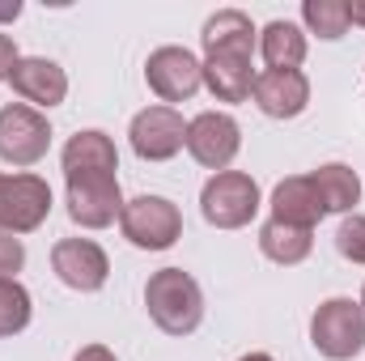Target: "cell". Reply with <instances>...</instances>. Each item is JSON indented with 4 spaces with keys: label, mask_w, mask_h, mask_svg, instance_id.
Wrapping results in <instances>:
<instances>
[{
    "label": "cell",
    "mask_w": 365,
    "mask_h": 361,
    "mask_svg": "<svg viewBox=\"0 0 365 361\" xmlns=\"http://www.w3.org/2000/svg\"><path fill=\"white\" fill-rule=\"evenodd\" d=\"M145 306H149V319L166 336H191L204 319V293L195 276H187L182 268L153 272L145 285Z\"/></svg>",
    "instance_id": "cell-1"
},
{
    "label": "cell",
    "mask_w": 365,
    "mask_h": 361,
    "mask_svg": "<svg viewBox=\"0 0 365 361\" xmlns=\"http://www.w3.org/2000/svg\"><path fill=\"white\" fill-rule=\"evenodd\" d=\"M310 345L327 361H353L365 349V310L353 298H331L310 319Z\"/></svg>",
    "instance_id": "cell-2"
},
{
    "label": "cell",
    "mask_w": 365,
    "mask_h": 361,
    "mask_svg": "<svg viewBox=\"0 0 365 361\" xmlns=\"http://www.w3.org/2000/svg\"><path fill=\"white\" fill-rule=\"evenodd\" d=\"M119 230L140 251H166V247L179 243L182 213H179V204H170L166 195H136V200L123 204Z\"/></svg>",
    "instance_id": "cell-3"
},
{
    "label": "cell",
    "mask_w": 365,
    "mask_h": 361,
    "mask_svg": "<svg viewBox=\"0 0 365 361\" xmlns=\"http://www.w3.org/2000/svg\"><path fill=\"white\" fill-rule=\"evenodd\" d=\"M200 213L217 230H242L259 213V183L242 171H221L204 183L200 191Z\"/></svg>",
    "instance_id": "cell-4"
},
{
    "label": "cell",
    "mask_w": 365,
    "mask_h": 361,
    "mask_svg": "<svg viewBox=\"0 0 365 361\" xmlns=\"http://www.w3.org/2000/svg\"><path fill=\"white\" fill-rule=\"evenodd\" d=\"M51 149V123L43 111L26 106V102H9L0 106V158L9 166H34L43 162Z\"/></svg>",
    "instance_id": "cell-5"
},
{
    "label": "cell",
    "mask_w": 365,
    "mask_h": 361,
    "mask_svg": "<svg viewBox=\"0 0 365 361\" xmlns=\"http://www.w3.org/2000/svg\"><path fill=\"white\" fill-rule=\"evenodd\" d=\"M51 213V187L38 175H0V230L34 234Z\"/></svg>",
    "instance_id": "cell-6"
},
{
    "label": "cell",
    "mask_w": 365,
    "mask_h": 361,
    "mask_svg": "<svg viewBox=\"0 0 365 361\" xmlns=\"http://www.w3.org/2000/svg\"><path fill=\"white\" fill-rule=\"evenodd\" d=\"M238 145H242V128L225 111H204V115H195L187 123V153L204 171H217L221 175L238 158Z\"/></svg>",
    "instance_id": "cell-7"
},
{
    "label": "cell",
    "mask_w": 365,
    "mask_h": 361,
    "mask_svg": "<svg viewBox=\"0 0 365 361\" xmlns=\"http://www.w3.org/2000/svg\"><path fill=\"white\" fill-rule=\"evenodd\" d=\"M123 213L115 175H73L68 179V217L81 230H106Z\"/></svg>",
    "instance_id": "cell-8"
},
{
    "label": "cell",
    "mask_w": 365,
    "mask_h": 361,
    "mask_svg": "<svg viewBox=\"0 0 365 361\" xmlns=\"http://www.w3.org/2000/svg\"><path fill=\"white\" fill-rule=\"evenodd\" d=\"M132 149L140 162H170L187 145V123L175 106H145L132 119Z\"/></svg>",
    "instance_id": "cell-9"
},
{
    "label": "cell",
    "mask_w": 365,
    "mask_h": 361,
    "mask_svg": "<svg viewBox=\"0 0 365 361\" xmlns=\"http://www.w3.org/2000/svg\"><path fill=\"white\" fill-rule=\"evenodd\" d=\"M145 81L162 102H187L204 86V64L187 47H158L145 64Z\"/></svg>",
    "instance_id": "cell-10"
},
{
    "label": "cell",
    "mask_w": 365,
    "mask_h": 361,
    "mask_svg": "<svg viewBox=\"0 0 365 361\" xmlns=\"http://www.w3.org/2000/svg\"><path fill=\"white\" fill-rule=\"evenodd\" d=\"M51 268L56 276L77 289V293H98L110 276V260L93 238H60L51 247Z\"/></svg>",
    "instance_id": "cell-11"
},
{
    "label": "cell",
    "mask_w": 365,
    "mask_h": 361,
    "mask_svg": "<svg viewBox=\"0 0 365 361\" xmlns=\"http://www.w3.org/2000/svg\"><path fill=\"white\" fill-rule=\"evenodd\" d=\"M251 98L268 119H297L310 102V81L297 68H264L255 77Z\"/></svg>",
    "instance_id": "cell-12"
},
{
    "label": "cell",
    "mask_w": 365,
    "mask_h": 361,
    "mask_svg": "<svg viewBox=\"0 0 365 361\" xmlns=\"http://www.w3.org/2000/svg\"><path fill=\"white\" fill-rule=\"evenodd\" d=\"M9 86H13L17 98L34 102V111H38V106L47 111V106H60V102H64V93H68V77H64V68H60L56 60L26 56V60H17Z\"/></svg>",
    "instance_id": "cell-13"
},
{
    "label": "cell",
    "mask_w": 365,
    "mask_h": 361,
    "mask_svg": "<svg viewBox=\"0 0 365 361\" xmlns=\"http://www.w3.org/2000/svg\"><path fill=\"white\" fill-rule=\"evenodd\" d=\"M204 86L217 102H247L255 90L251 51H208L204 56Z\"/></svg>",
    "instance_id": "cell-14"
},
{
    "label": "cell",
    "mask_w": 365,
    "mask_h": 361,
    "mask_svg": "<svg viewBox=\"0 0 365 361\" xmlns=\"http://www.w3.org/2000/svg\"><path fill=\"white\" fill-rule=\"evenodd\" d=\"M323 200H319V187L310 175H293V179H280L272 191V221L284 225H297V230H314L323 221Z\"/></svg>",
    "instance_id": "cell-15"
},
{
    "label": "cell",
    "mask_w": 365,
    "mask_h": 361,
    "mask_svg": "<svg viewBox=\"0 0 365 361\" xmlns=\"http://www.w3.org/2000/svg\"><path fill=\"white\" fill-rule=\"evenodd\" d=\"M119 171V153H115V141L106 132H77L68 145H64V175H115Z\"/></svg>",
    "instance_id": "cell-16"
},
{
    "label": "cell",
    "mask_w": 365,
    "mask_h": 361,
    "mask_svg": "<svg viewBox=\"0 0 365 361\" xmlns=\"http://www.w3.org/2000/svg\"><path fill=\"white\" fill-rule=\"evenodd\" d=\"M204 56L208 51H251L255 56V26L242 9H221L204 21Z\"/></svg>",
    "instance_id": "cell-17"
},
{
    "label": "cell",
    "mask_w": 365,
    "mask_h": 361,
    "mask_svg": "<svg viewBox=\"0 0 365 361\" xmlns=\"http://www.w3.org/2000/svg\"><path fill=\"white\" fill-rule=\"evenodd\" d=\"M310 179L319 187V200H323L327 213H353V204L361 200V179L344 162H327V166L310 171Z\"/></svg>",
    "instance_id": "cell-18"
},
{
    "label": "cell",
    "mask_w": 365,
    "mask_h": 361,
    "mask_svg": "<svg viewBox=\"0 0 365 361\" xmlns=\"http://www.w3.org/2000/svg\"><path fill=\"white\" fill-rule=\"evenodd\" d=\"M310 247H314V230H297V225H284V221H268L259 230V251L280 268L302 264L310 255Z\"/></svg>",
    "instance_id": "cell-19"
},
{
    "label": "cell",
    "mask_w": 365,
    "mask_h": 361,
    "mask_svg": "<svg viewBox=\"0 0 365 361\" xmlns=\"http://www.w3.org/2000/svg\"><path fill=\"white\" fill-rule=\"evenodd\" d=\"M259 51L268 68H297L306 60V34L293 21H268L259 34Z\"/></svg>",
    "instance_id": "cell-20"
},
{
    "label": "cell",
    "mask_w": 365,
    "mask_h": 361,
    "mask_svg": "<svg viewBox=\"0 0 365 361\" xmlns=\"http://www.w3.org/2000/svg\"><path fill=\"white\" fill-rule=\"evenodd\" d=\"M302 21L310 26V34H319V39H327V43L344 39L349 26H353L344 0H306V4H302Z\"/></svg>",
    "instance_id": "cell-21"
},
{
    "label": "cell",
    "mask_w": 365,
    "mask_h": 361,
    "mask_svg": "<svg viewBox=\"0 0 365 361\" xmlns=\"http://www.w3.org/2000/svg\"><path fill=\"white\" fill-rule=\"evenodd\" d=\"M26 323H30V293H26V285L17 276L0 280V336H17Z\"/></svg>",
    "instance_id": "cell-22"
},
{
    "label": "cell",
    "mask_w": 365,
    "mask_h": 361,
    "mask_svg": "<svg viewBox=\"0 0 365 361\" xmlns=\"http://www.w3.org/2000/svg\"><path fill=\"white\" fill-rule=\"evenodd\" d=\"M336 251L349 260V264H365V217H344L340 230H336Z\"/></svg>",
    "instance_id": "cell-23"
},
{
    "label": "cell",
    "mask_w": 365,
    "mask_h": 361,
    "mask_svg": "<svg viewBox=\"0 0 365 361\" xmlns=\"http://www.w3.org/2000/svg\"><path fill=\"white\" fill-rule=\"evenodd\" d=\"M21 264H26V247H21V238L0 230V280H13V272H21Z\"/></svg>",
    "instance_id": "cell-24"
},
{
    "label": "cell",
    "mask_w": 365,
    "mask_h": 361,
    "mask_svg": "<svg viewBox=\"0 0 365 361\" xmlns=\"http://www.w3.org/2000/svg\"><path fill=\"white\" fill-rule=\"evenodd\" d=\"M17 43L9 39V34H0V81H9L13 77V68H17Z\"/></svg>",
    "instance_id": "cell-25"
},
{
    "label": "cell",
    "mask_w": 365,
    "mask_h": 361,
    "mask_svg": "<svg viewBox=\"0 0 365 361\" xmlns=\"http://www.w3.org/2000/svg\"><path fill=\"white\" fill-rule=\"evenodd\" d=\"M73 361H119V357H115L106 345H86V349H81V353H77Z\"/></svg>",
    "instance_id": "cell-26"
},
{
    "label": "cell",
    "mask_w": 365,
    "mask_h": 361,
    "mask_svg": "<svg viewBox=\"0 0 365 361\" xmlns=\"http://www.w3.org/2000/svg\"><path fill=\"white\" fill-rule=\"evenodd\" d=\"M21 17V0H0V21H17Z\"/></svg>",
    "instance_id": "cell-27"
},
{
    "label": "cell",
    "mask_w": 365,
    "mask_h": 361,
    "mask_svg": "<svg viewBox=\"0 0 365 361\" xmlns=\"http://www.w3.org/2000/svg\"><path fill=\"white\" fill-rule=\"evenodd\" d=\"M344 4H349V21L365 30V0H344Z\"/></svg>",
    "instance_id": "cell-28"
},
{
    "label": "cell",
    "mask_w": 365,
    "mask_h": 361,
    "mask_svg": "<svg viewBox=\"0 0 365 361\" xmlns=\"http://www.w3.org/2000/svg\"><path fill=\"white\" fill-rule=\"evenodd\" d=\"M238 361H272L268 353H247V357H238Z\"/></svg>",
    "instance_id": "cell-29"
},
{
    "label": "cell",
    "mask_w": 365,
    "mask_h": 361,
    "mask_svg": "<svg viewBox=\"0 0 365 361\" xmlns=\"http://www.w3.org/2000/svg\"><path fill=\"white\" fill-rule=\"evenodd\" d=\"M361 310H365V289H361Z\"/></svg>",
    "instance_id": "cell-30"
}]
</instances>
